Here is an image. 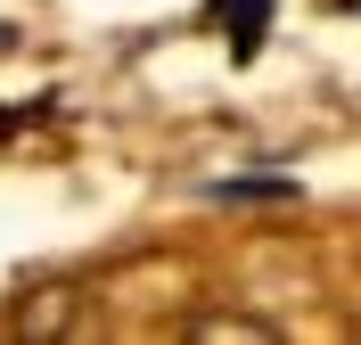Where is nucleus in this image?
Wrapping results in <instances>:
<instances>
[{"instance_id": "nucleus-1", "label": "nucleus", "mask_w": 361, "mask_h": 345, "mask_svg": "<svg viewBox=\"0 0 361 345\" xmlns=\"http://www.w3.org/2000/svg\"><path fill=\"white\" fill-rule=\"evenodd\" d=\"M205 17H214V25L230 33V58L247 66L255 49H263V33H271V0H214Z\"/></svg>"}, {"instance_id": "nucleus-2", "label": "nucleus", "mask_w": 361, "mask_h": 345, "mask_svg": "<svg viewBox=\"0 0 361 345\" xmlns=\"http://www.w3.org/2000/svg\"><path fill=\"white\" fill-rule=\"evenodd\" d=\"M205 198H214V206H295L304 189H295L288 173H238V181H214Z\"/></svg>"}, {"instance_id": "nucleus-3", "label": "nucleus", "mask_w": 361, "mask_h": 345, "mask_svg": "<svg viewBox=\"0 0 361 345\" xmlns=\"http://www.w3.org/2000/svg\"><path fill=\"white\" fill-rule=\"evenodd\" d=\"M33 115H49V99H25V107H0V140L17 132V123H33Z\"/></svg>"}, {"instance_id": "nucleus-4", "label": "nucleus", "mask_w": 361, "mask_h": 345, "mask_svg": "<svg viewBox=\"0 0 361 345\" xmlns=\"http://www.w3.org/2000/svg\"><path fill=\"white\" fill-rule=\"evenodd\" d=\"M0 49H17V25H0Z\"/></svg>"}, {"instance_id": "nucleus-5", "label": "nucleus", "mask_w": 361, "mask_h": 345, "mask_svg": "<svg viewBox=\"0 0 361 345\" xmlns=\"http://www.w3.org/2000/svg\"><path fill=\"white\" fill-rule=\"evenodd\" d=\"M337 8H353V17H361V0H337Z\"/></svg>"}]
</instances>
